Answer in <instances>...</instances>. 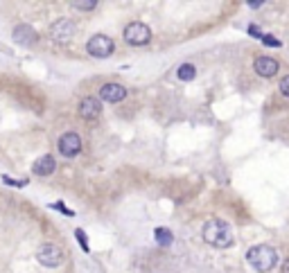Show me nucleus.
I'll use <instances>...</instances> for the list:
<instances>
[{
  "mask_svg": "<svg viewBox=\"0 0 289 273\" xmlns=\"http://www.w3.org/2000/svg\"><path fill=\"white\" fill-rule=\"evenodd\" d=\"M253 68L260 77H273L278 72V61L273 57H258L253 61Z\"/></svg>",
  "mask_w": 289,
  "mask_h": 273,
  "instance_id": "obj_11",
  "label": "nucleus"
},
{
  "mask_svg": "<svg viewBox=\"0 0 289 273\" xmlns=\"http://www.w3.org/2000/svg\"><path fill=\"white\" fill-rule=\"evenodd\" d=\"M124 97H127V88H124L122 84H104L102 90H100V100H102V102H111V104H115V102H122Z\"/></svg>",
  "mask_w": 289,
  "mask_h": 273,
  "instance_id": "obj_9",
  "label": "nucleus"
},
{
  "mask_svg": "<svg viewBox=\"0 0 289 273\" xmlns=\"http://www.w3.org/2000/svg\"><path fill=\"white\" fill-rule=\"evenodd\" d=\"M247 260H249V264H251L255 271L267 273V271H271L273 266L278 264V253L273 251L271 246H267V244H258V246L249 248Z\"/></svg>",
  "mask_w": 289,
  "mask_h": 273,
  "instance_id": "obj_2",
  "label": "nucleus"
},
{
  "mask_svg": "<svg viewBox=\"0 0 289 273\" xmlns=\"http://www.w3.org/2000/svg\"><path fill=\"white\" fill-rule=\"evenodd\" d=\"M50 36L55 38L57 43H68L70 38L75 36V25H72V21H68V18L55 21V25L50 27Z\"/></svg>",
  "mask_w": 289,
  "mask_h": 273,
  "instance_id": "obj_6",
  "label": "nucleus"
},
{
  "mask_svg": "<svg viewBox=\"0 0 289 273\" xmlns=\"http://www.w3.org/2000/svg\"><path fill=\"white\" fill-rule=\"evenodd\" d=\"M113 41L107 36V34H95V36H90V41L86 43V50H88L90 57H95V59H107V57L113 55Z\"/></svg>",
  "mask_w": 289,
  "mask_h": 273,
  "instance_id": "obj_4",
  "label": "nucleus"
},
{
  "mask_svg": "<svg viewBox=\"0 0 289 273\" xmlns=\"http://www.w3.org/2000/svg\"><path fill=\"white\" fill-rule=\"evenodd\" d=\"M282 273H289V257L285 260V264H282Z\"/></svg>",
  "mask_w": 289,
  "mask_h": 273,
  "instance_id": "obj_22",
  "label": "nucleus"
},
{
  "mask_svg": "<svg viewBox=\"0 0 289 273\" xmlns=\"http://www.w3.org/2000/svg\"><path fill=\"white\" fill-rule=\"evenodd\" d=\"M75 237H77V242H79L81 251L88 253V251H90V246H88V237H86V233L81 231V228H77V231H75Z\"/></svg>",
  "mask_w": 289,
  "mask_h": 273,
  "instance_id": "obj_16",
  "label": "nucleus"
},
{
  "mask_svg": "<svg viewBox=\"0 0 289 273\" xmlns=\"http://www.w3.org/2000/svg\"><path fill=\"white\" fill-rule=\"evenodd\" d=\"M14 41L21 43V46H34L38 41V34L32 25H16V30H14Z\"/></svg>",
  "mask_w": 289,
  "mask_h": 273,
  "instance_id": "obj_10",
  "label": "nucleus"
},
{
  "mask_svg": "<svg viewBox=\"0 0 289 273\" xmlns=\"http://www.w3.org/2000/svg\"><path fill=\"white\" fill-rule=\"evenodd\" d=\"M154 237H156V242L161 244V246H170L172 242H174V235H172V231H167V228H156L154 231Z\"/></svg>",
  "mask_w": 289,
  "mask_h": 273,
  "instance_id": "obj_13",
  "label": "nucleus"
},
{
  "mask_svg": "<svg viewBox=\"0 0 289 273\" xmlns=\"http://www.w3.org/2000/svg\"><path fill=\"white\" fill-rule=\"evenodd\" d=\"M249 7H251V9H258V7H262V0H249Z\"/></svg>",
  "mask_w": 289,
  "mask_h": 273,
  "instance_id": "obj_21",
  "label": "nucleus"
},
{
  "mask_svg": "<svg viewBox=\"0 0 289 273\" xmlns=\"http://www.w3.org/2000/svg\"><path fill=\"white\" fill-rule=\"evenodd\" d=\"M280 93H282L285 97H289V75H285V77L280 79Z\"/></svg>",
  "mask_w": 289,
  "mask_h": 273,
  "instance_id": "obj_18",
  "label": "nucleus"
},
{
  "mask_svg": "<svg viewBox=\"0 0 289 273\" xmlns=\"http://www.w3.org/2000/svg\"><path fill=\"white\" fill-rule=\"evenodd\" d=\"M32 169H34L36 176H50V174L57 169V163H55V158H52L50 154H45V156H38V158L34 160Z\"/></svg>",
  "mask_w": 289,
  "mask_h": 273,
  "instance_id": "obj_12",
  "label": "nucleus"
},
{
  "mask_svg": "<svg viewBox=\"0 0 289 273\" xmlns=\"http://www.w3.org/2000/svg\"><path fill=\"white\" fill-rule=\"evenodd\" d=\"M195 75H197V70H195V66H192V63H183V66H179V70H176V77H179L181 81L195 79Z\"/></svg>",
  "mask_w": 289,
  "mask_h": 273,
  "instance_id": "obj_14",
  "label": "nucleus"
},
{
  "mask_svg": "<svg viewBox=\"0 0 289 273\" xmlns=\"http://www.w3.org/2000/svg\"><path fill=\"white\" fill-rule=\"evenodd\" d=\"M52 208H55V210H59V212H64V214H68V217H72V210H68V208H64V203L61 201H57V203H52Z\"/></svg>",
  "mask_w": 289,
  "mask_h": 273,
  "instance_id": "obj_19",
  "label": "nucleus"
},
{
  "mask_svg": "<svg viewBox=\"0 0 289 273\" xmlns=\"http://www.w3.org/2000/svg\"><path fill=\"white\" fill-rule=\"evenodd\" d=\"M79 115L86 120H95L102 115V100L98 97H84L79 104Z\"/></svg>",
  "mask_w": 289,
  "mask_h": 273,
  "instance_id": "obj_8",
  "label": "nucleus"
},
{
  "mask_svg": "<svg viewBox=\"0 0 289 273\" xmlns=\"http://www.w3.org/2000/svg\"><path fill=\"white\" fill-rule=\"evenodd\" d=\"M260 41L264 43V46H269V48H280L282 43L278 41L276 36H271V34H262V38H260Z\"/></svg>",
  "mask_w": 289,
  "mask_h": 273,
  "instance_id": "obj_17",
  "label": "nucleus"
},
{
  "mask_svg": "<svg viewBox=\"0 0 289 273\" xmlns=\"http://www.w3.org/2000/svg\"><path fill=\"white\" fill-rule=\"evenodd\" d=\"M59 152L61 156H66V158H72V156H77L81 152V138L75 133V131H68V133H64L59 138Z\"/></svg>",
  "mask_w": 289,
  "mask_h": 273,
  "instance_id": "obj_7",
  "label": "nucleus"
},
{
  "mask_svg": "<svg viewBox=\"0 0 289 273\" xmlns=\"http://www.w3.org/2000/svg\"><path fill=\"white\" fill-rule=\"evenodd\" d=\"M201 235H204L206 244H210V246H215V248L233 246V231H230V226L226 221H221V219H210V221H206Z\"/></svg>",
  "mask_w": 289,
  "mask_h": 273,
  "instance_id": "obj_1",
  "label": "nucleus"
},
{
  "mask_svg": "<svg viewBox=\"0 0 289 273\" xmlns=\"http://www.w3.org/2000/svg\"><path fill=\"white\" fill-rule=\"evenodd\" d=\"M72 7L79 9V12H90V9L98 7V0H75V3H72Z\"/></svg>",
  "mask_w": 289,
  "mask_h": 273,
  "instance_id": "obj_15",
  "label": "nucleus"
},
{
  "mask_svg": "<svg viewBox=\"0 0 289 273\" xmlns=\"http://www.w3.org/2000/svg\"><path fill=\"white\" fill-rule=\"evenodd\" d=\"M3 183H7V185H16V188H23V185H25V181H16V178H9V176H3Z\"/></svg>",
  "mask_w": 289,
  "mask_h": 273,
  "instance_id": "obj_20",
  "label": "nucleus"
},
{
  "mask_svg": "<svg viewBox=\"0 0 289 273\" xmlns=\"http://www.w3.org/2000/svg\"><path fill=\"white\" fill-rule=\"evenodd\" d=\"M124 41L129 46H147L152 41V30L144 23H129L124 27Z\"/></svg>",
  "mask_w": 289,
  "mask_h": 273,
  "instance_id": "obj_5",
  "label": "nucleus"
},
{
  "mask_svg": "<svg viewBox=\"0 0 289 273\" xmlns=\"http://www.w3.org/2000/svg\"><path fill=\"white\" fill-rule=\"evenodd\" d=\"M36 260L38 264L47 266V269H57V266L64 264V251L55 244H41L36 251Z\"/></svg>",
  "mask_w": 289,
  "mask_h": 273,
  "instance_id": "obj_3",
  "label": "nucleus"
}]
</instances>
